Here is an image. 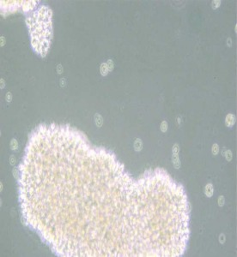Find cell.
<instances>
[{"instance_id":"cell-1","label":"cell","mask_w":237,"mask_h":257,"mask_svg":"<svg viewBox=\"0 0 237 257\" xmlns=\"http://www.w3.org/2000/svg\"><path fill=\"white\" fill-rule=\"evenodd\" d=\"M19 172L24 221L59 256L184 254L188 197L164 170L135 180L113 153L52 123L31 134Z\"/></svg>"},{"instance_id":"cell-2","label":"cell","mask_w":237,"mask_h":257,"mask_svg":"<svg viewBox=\"0 0 237 257\" xmlns=\"http://www.w3.org/2000/svg\"><path fill=\"white\" fill-rule=\"evenodd\" d=\"M228 43H229V47H230L231 46V39H228Z\"/></svg>"}]
</instances>
